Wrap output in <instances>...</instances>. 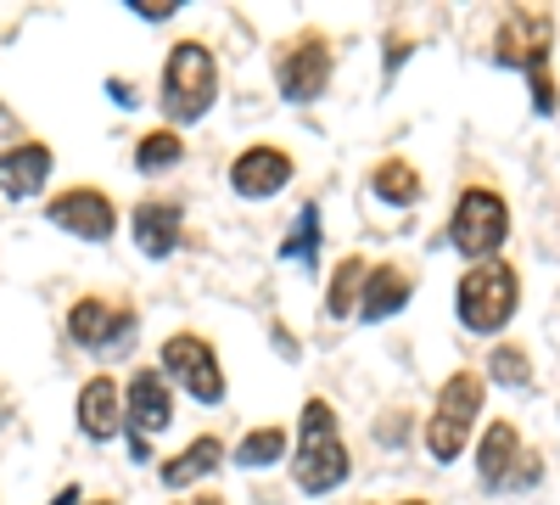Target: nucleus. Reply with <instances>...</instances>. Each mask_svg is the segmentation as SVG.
Listing matches in <instances>:
<instances>
[{
  "label": "nucleus",
  "mask_w": 560,
  "mask_h": 505,
  "mask_svg": "<svg viewBox=\"0 0 560 505\" xmlns=\"http://www.w3.org/2000/svg\"><path fill=\"white\" fill-rule=\"evenodd\" d=\"M353 472L348 461V444L337 433V410L331 399H308L303 416H298V449H292V478L303 494H331L342 489Z\"/></svg>",
  "instance_id": "nucleus-1"
},
{
  "label": "nucleus",
  "mask_w": 560,
  "mask_h": 505,
  "mask_svg": "<svg viewBox=\"0 0 560 505\" xmlns=\"http://www.w3.org/2000/svg\"><path fill=\"white\" fill-rule=\"evenodd\" d=\"M516 303H522V282H516V269H510L504 259L471 264V269L459 275V287H454V314H459V326L477 332V337L504 332L510 314H516Z\"/></svg>",
  "instance_id": "nucleus-2"
},
{
  "label": "nucleus",
  "mask_w": 560,
  "mask_h": 505,
  "mask_svg": "<svg viewBox=\"0 0 560 505\" xmlns=\"http://www.w3.org/2000/svg\"><path fill=\"white\" fill-rule=\"evenodd\" d=\"M219 102V62L202 39H179L163 62V118L168 124H197Z\"/></svg>",
  "instance_id": "nucleus-3"
},
{
  "label": "nucleus",
  "mask_w": 560,
  "mask_h": 505,
  "mask_svg": "<svg viewBox=\"0 0 560 505\" xmlns=\"http://www.w3.org/2000/svg\"><path fill=\"white\" fill-rule=\"evenodd\" d=\"M504 237H510V203L488 186H465L448 214V248L465 253L471 264H488V259H499Z\"/></svg>",
  "instance_id": "nucleus-4"
},
{
  "label": "nucleus",
  "mask_w": 560,
  "mask_h": 505,
  "mask_svg": "<svg viewBox=\"0 0 560 505\" xmlns=\"http://www.w3.org/2000/svg\"><path fill=\"white\" fill-rule=\"evenodd\" d=\"M482 416V377L477 371H454L443 388H438V410H432V422H427V449H432V461H459L465 455V438H471Z\"/></svg>",
  "instance_id": "nucleus-5"
},
{
  "label": "nucleus",
  "mask_w": 560,
  "mask_h": 505,
  "mask_svg": "<svg viewBox=\"0 0 560 505\" xmlns=\"http://www.w3.org/2000/svg\"><path fill=\"white\" fill-rule=\"evenodd\" d=\"M477 478H482V489H493V494H499V489H533V483H544V461L522 449L516 422H493V427H482V438H477Z\"/></svg>",
  "instance_id": "nucleus-6"
},
{
  "label": "nucleus",
  "mask_w": 560,
  "mask_h": 505,
  "mask_svg": "<svg viewBox=\"0 0 560 505\" xmlns=\"http://www.w3.org/2000/svg\"><path fill=\"white\" fill-rule=\"evenodd\" d=\"M549 45H555V18L538 7H510L504 23L493 28V62L499 68H522V73H544L549 68Z\"/></svg>",
  "instance_id": "nucleus-7"
},
{
  "label": "nucleus",
  "mask_w": 560,
  "mask_h": 505,
  "mask_svg": "<svg viewBox=\"0 0 560 505\" xmlns=\"http://www.w3.org/2000/svg\"><path fill=\"white\" fill-rule=\"evenodd\" d=\"M163 377H174L197 404H219L224 399V365H219L213 343L197 337V332L163 337Z\"/></svg>",
  "instance_id": "nucleus-8"
},
{
  "label": "nucleus",
  "mask_w": 560,
  "mask_h": 505,
  "mask_svg": "<svg viewBox=\"0 0 560 505\" xmlns=\"http://www.w3.org/2000/svg\"><path fill=\"white\" fill-rule=\"evenodd\" d=\"M331 39L325 34H298L292 45H280V57H275V84H280V96L287 102H314L325 96V84H331Z\"/></svg>",
  "instance_id": "nucleus-9"
},
{
  "label": "nucleus",
  "mask_w": 560,
  "mask_h": 505,
  "mask_svg": "<svg viewBox=\"0 0 560 505\" xmlns=\"http://www.w3.org/2000/svg\"><path fill=\"white\" fill-rule=\"evenodd\" d=\"M45 219H51L57 231L79 237V242H107V237L118 231V208H113V197L96 192V186H68V192H57L51 203H45Z\"/></svg>",
  "instance_id": "nucleus-10"
},
{
  "label": "nucleus",
  "mask_w": 560,
  "mask_h": 505,
  "mask_svg": "<svg viewBox=\"0 0 560 505\" xmlns=\"http://www.w3.org/2000/svg\"><path fill=\"white\" fill-rule=\"evenodd\" d=\"M135 309L129 303H113V298H79L73 309H68V337L79 343V348H90V354H113V348H124L129 337H135Z\"/></svg>",
  "instance_id": "nucleus-11"
},
{
  "label": "nucleus",
  "mask_w": 560,
  "mask_h": 505,
  "mask_svg": "<svg viewBox=\"0 0 560 505\" xmlns=\"http://www.w3.org/2000/svg\"><path fill=\"white\" fill-rule=\"evenodd\" d=\"M292 174H298L292 152H280V147H247L236 163H230V192L247 197V203H264L275 192H287Z\"/></svg>",
  "instance_id": "nucleus-12"
},
{
  "label": "nucleus",
  "mask_w": 560,
  "mask_h": 505,
  "mask_svg": "<svg viewBox=\"0 0 560 505\" xmlns=\"http://www.w3.org/2000/svg\"><path fill=\"white\" fill-rule=\"evenodd\" d=\"M129 237L147 259H168L179 253V237H185V208L168 203V197H147L135 203V219H129Z\"/></svg>",
  "instance_id": "nucleus-13"
},
{
  "label": "nucleus",
  "mask_w": 560,
  "mask_h": 505,
  "mask_svg": "<svg viewBox=\"0 0 560 505\" xmlns=\"http://www.w3.org/2000/svg\"><path fill=\"white\" fill-rule=\"evenodd\" d=\"M124 422L135 438L147 433H163L174 422V393H168V377L163 371H135L129 377V393H124Z\"/></svg>",
  "instance_id": "nucleus-14"
},
{
  "label": "nucleus",
  "mask_w": 560,
  "mask_h": 505,
  "mask_svg": "<svg viewBox=\"0 0 560 505\" xmlns=\"http://www.w3.org/2000/svg\"><path fill=\"white\" fill-rule=\"evenodd\" d=\"M409 298H415V269H404V264H370L364 292H359V320H364V326H382V320H393Z\"/></svg>",
  "instance_id": "nucleus-15"
},
{
  "label": "nucleus",
  "mask_w": 560,
  "mask_h": 505,
  "mask_svg": "<svg viewBox=\"0 0 560 505\" xmlns=\"http://www.w3.org/2000/svg\"><path fill=\"white\" fill-rule=\"evenodd\" d=\"M129 422H124V388L113 382V377H90L84 388H79V433L90 438V444H107V438H118Z\"/></svg>",
  "instance_id": "nucleus-16"
},
{
  "label": "nucleus",
  "mask_w": 560,
  "mask_h": 505,
  "mask_svg": "<svg viewBox=\"0 0 560 505\" xmlns=\"http://www.w3.org/2000/svg\"><path fill=\"white\" fill-rule=\"evenodd\" d=\"M51 147L45 141H23V147H7L0 152V192H7L12 203H28L45 192V180H51Z\"/></svg>",
  "instance_id": "nucleus-17"
},
{
  "label": "nucleus",
  "mask_w": 560,
  "mask_h": 505,
  "mask_svg": "<svg viewBox=\"0 0 560 505\" xmlns=\"http://www.w3.org/2000/svg\"><path fill=\"white\" fill-rule=\"evenodd\" d=\"M224 467V444L213 438V433H202V438H191V444H185L179 455H174V461H163V483L168 489H191V483H202L208 472H219Z\"/></svg>",
  "instance_id": "nucleus-18"
},
{
  "label": "nucleus",
  "mask_w": 560,
  "mask_h": 505,
  "mask_svg": "<svg viewBox=\"0 0 560 505\" xmlns=\"http://www.w3.org/2000/svg\"><path fill=\"white\" fill-rule=\"evenodd\" d=\"M370 192H376L382 203H393V208H409V203H420V169L404 163V158H382L376 169H370Z\"/></svg>",
  "instance_id": "nucleus-19"
},
{
  "label": "nucleus",
  "mask_w": 560,
  "mask_h": 505,
  "mask_svg": "<svg viewBox=\"0 0 560 505\" xmlns=\"http://www.w3.org/2000/svg\"><path fill=\"white\" fill-rule=\"evenodd\" d=\"M319 242H325V219H319V208L314 203H303L298 208V219H292V231L280 237V259H292V264H319Z\"/></svg>",
  "instance_id": "nucleus-20"
},
{
  "label": "nucleus",
  "mask_w": 560,
  "mask_h": 505,
  "mask_svg": "<svg viewBox=\"0 0 560 505\" xmlns=\"http://www.w3.org/2000/svg\"><path fill=\"white\" fill-rule=\"evenodd\" d=\"M364 275H370V264H364L359 253H348V259L331 269V292H325V314H331V320H348V314H359Z\"/></svg>",
  "instance_id": "nucleus-21"
},
{
  "label": "nucleus",
  "mask_w": 560,
  "mask_h": 505,
  "mask_svg": "<svg viewBox=\"0 0 560 505\" xmlns=\"http://www.w3.org/2000/svg\"><path fill=\"white\" fill-rule=\"evenodd\" d=\"M292 455V438H287V427H253L236 449H230V461L236 467H247V472H258V467H275V461H287Z\"/></svg>",
  "instance_id": "nucleus-22"
},
{
  "label": "nucleus",
  "mask_w": 560,
  "mask_h": 505,
  "mask_svg": "<svg viewBox=\"0 0 560 505\" xmlns=\"http://www.w3.org/2000/svg\"><path fill=\"white\" fill-rule=\"evenodd\" d=\"M185 158V141H179V129H152V135H140L135 141V169L140 174H163Z\"/></svg>",
  "instance_id": "nucleus-23"
},
{
  "label": "nucleus",
  "mask_w": 560,
  "mask_h": 505,
  "mask_svg": "<svg viewBox=\"0 0 560 505\" xmlns=\"http://www.w3.org/2000/svg\"><path fill=\"white\" fill-rule=\"evenodd\" d=\"M488 377H493V382H504V388H527V382H533L527 348H516V343H499V348L488 354Z\"/></svg>",
  "instance_id": "nucleus-24"
},
{
  "label": "nucleus",
  "mask_w": 560,
  "mask_h": 505,
  "mask_svg": "<svg viewBox=\"0 0 560 505\" xmlns=\"http://www.w3.org/2000/svg\"><path fill=\"white\" fill-rule=\"evenodd\" d=\"M527 84H533V113H538V118H549V113L560 107V96H555V79H549V68H544V73H527Z\"/></svg>",
  "instance_id": "nucleus-25"
},
{
  "label": "nucleus",
  "mask_w": 560,
  "mask_h": 505,
  "mask_svg": "<svg viewBox=\"0 0 560 505\" xmlns=\"http://www.w3.org/2000/svg\"><path fill=\"white\" fill-rule=\"evenodd\" d=\"M135 12L147 23H163V18H174V0H135Z\"/></svg>",
  "instance_id": "nucleus-26"
},
{
  "label": "nucleus",
  "mask_w": 560,
  "mask_h": 505,
  "mask_svg": "<svg viewBox=\"0 0 560 505\" xmlns=\"http://www.w3.org/2000/svg\"><path fill=\"white\" fill-rule=\"evenodd\" d=\"M107 90H113V102H118V107H135V102H140V90L124 84V79H107Z\"/></svg>",
  "instance_id": "nucleus-27"
},
{
  "label": "nucleus",
  "mask_w": 560,
  "mask_h": 505,
  "mask_svg": "<svg viewBox=\"0 0 560 505\" xmlns=\"http://www.w3.org/2000/svg\"><path fill=\"white\" fill-rule=\"evenodd\" d=\"M51 505H84V489H79V483H68V489H62Z\"/></svg>",
  "instance_id": "nucleus-28"
},
{
  "label": "nucleus",
  "mask_w": 560,
  "mask_h": 505,
  "mask_svg": "<svg viewBox=\"0 0 560 505\" xmlns=\"http://www.w3.org/2000/svg\"><path fill=\"white\" fill-rule=\"evenodd\" d=\"M179 505H224L219 494H197V500H179Z\"/></svg>",
  "instance_id": "nucleus-29"
},
{
  "label": "nucleus",
  "mask_w": 560,
  "mask_h": 505,
  "mask_svg": "<svg viewBox=\"0 0 560 505\" xmlns=\"http://www.w3.org/2000/svg\"><path fill=\"white\" fill-rule=\"evenodd\" d=\"M398 505H427V500H398Z\"/></svg>",
  "instance_id": "nucleus-30"
},
{
  "label": "nucleus",
  "mask_w": 560,
  "mask_h": 505,
  "mask_svg": "<svg viewBox=\"0 0 560 505\" xmlns=\"http://www.w3.org/2000/svg\"><path fill=\"white\" fill-rule=\"evenodd\" d=\"M102 505H113V500H102Z\"/></svg>",
  "instance_id": "nucleus-31"
}]
</instances>
